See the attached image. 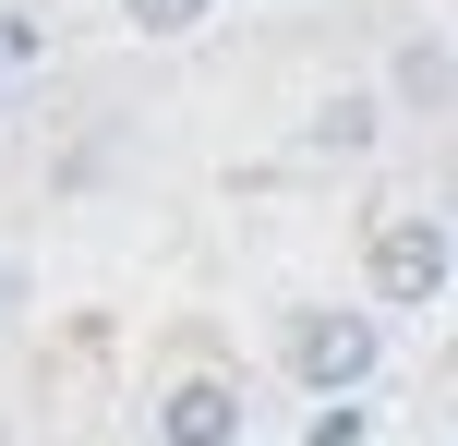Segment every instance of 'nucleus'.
<instances>
[{"mask_svg":"<svg viewBox=\"0 0 458 446\" xmlns=\"http://www.w3.org/2000/svg\"><path fill=\"white\" fill-rule=\"evenodd\" d=\"M374 362H386V326L350 302H301L290 314V374L314 386V399H350V386H374Z\"/></svg>","mask_w":458,"mask_h":446,"instance_id":"obj_1","label":"nucleus"},{"mask_svg":"<svg viewBox=\"0 0 458 446\" xmlns=\"http://www.w3.org/2000/svg\"><path fill=\"white\" fill-rule=\"evenodd\" d=\"M446 278H458L446 217H374V302H386V314H422Z\"/></svg>","mask_w":458,"mask_h":446,"instance_id":"obj_2","label":"nucleus"},{"mask_svg":"<svg viewBox=\"0 0 458 446\" xmlns=\"http://www.w3.org/2000/svg\"><path fill=\"white\" fill-rule=\"evenodd\" d=\"M157 434L169 446H242V386H229V374H182L157 399Z\"/></svg>","mask_w":458,"mask_h":446,"instance_id":"obj_3","label":"nucleus"},{"mask_svg":"<svg viewBox=\"0 0 458 446\" xmlns=\"http://www.w3.org/2000/svg\"><path fill=\"white\" fill-rule=\"evenodd\" d=\"M386 97H398V109H446V97H458V48H446V37H398Z\"/></svg>","mask_w":458,"mask_h":446,"instance_id":"obj_4","label":"nucleus"},{"mask_svg":"<svg viewBox=\"0 0 458 446\" xmlns=\"http://www.w3.org/2000/svg\"><path fill=\"white\" fill-rule=\"evenodd\" d=\"M374 133H386V97H374V85H338V97L314 109V145H326V157H362Z\"/></svg>","mask_w":458,"mask_h":446,"instance_id":"obj_5","label":"nucleus"},{"mask_svg":"<svg viewBox=\"0 0 458 446\" xmlns=\"http://www.w3.org/2000/svg\"><path fill=\"white\" fill-rule=\"evenodd\" d=\"M206 13H217V0H121V24H133V37H193Z\"/></svg>","mask_w":458,"mask_h":446,"instance_id":"obj_6","label":"nucleus"},{"mask_svg":"<svg viewBox=\"0 0 458 446\" xmlns=\"http://www.w3.org/2000/svg\"><path fill=\"white\" fill-rule=\"evenodd\" d=\"M13 302H24V278H13V254H0V326H13Z\"/></svg>","mask_w":458,"mask_h":446,"instance_id":"obj_7","label":"nucleus"},{"mask_svg":"<svg viewBox=\"0 0 458 446\" xmlns=\"http://www.w3.org/2000/svg\"><path fill=\"white\" fill-rule=\"evenodd\" d=\"M0 97H13V61H0Z\"/></svg>","mask_w":458,"mask_h":446,"instance_id":"obj_8","label":"nucleus"}]
</instances>
